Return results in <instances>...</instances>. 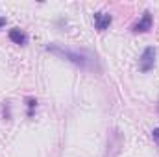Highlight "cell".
Segmentation results:
<instances>
[{
    "instance_id": "obj_1",
    "label": "cell",
    "mask_w": 159,
    "mask_h": 157,
    "mask_svg": "<svg viewBox=\"0 0 159 157\" xmlns=\"http://www.w3.org/2000/svg\"><path fill=\"white\" fill-rule=\"evenodd\" d=\"M46 50L59 56V57H63V59H67V61H70V63H74V65H78L81 69H85V70H94L96 69V57L93 54H89V52L70 50V48H67L63 44H57V43H50L46 46Z\"/></svg>"
},
{
    "instance_id": "obj_2",
    "label": "cell",
    "mask_w": 159,
    "mask_h": 157,
    "mask_svg": "<svg viewBox=\"0 0 159 157\" xmlns=\"http://www.w3.org/2000/svg\"><path fill=\"white\" fill-rule=\"evenodd\" d=\"M154 63H156V48L148 46V48H144V52H143V56L139 59V69L143 72H148V70L154 69Z\"/></svg>"
},
{
    "instance_id": "obj_3",
    "label": "cell",
    "mask_w": 159,
    "mask_h": 157,
    "mask_svg": "<svg viewBox=\"0 0 159 157\" xmlns=\"http://www.w3.org/2000/svg\"><path fill=\"white\" fill-rule=\"evenodd\" d=\"M111 15L109 13H104V11H98V13H94V28L96 30H107L109 28V24H111Z\"/></svg>"
},
{
    "instance_id": "obj_4",
    "label": "cell",
    "mask_w": 159,
    "mask_h": 157,
    "mask_svg": "<svg viewBox=\"0 0 159 157\" xmlns=\"http://www.w3.org/2000/svg\"><path fill=\"white\" fill-rule=\"evenodd\" d=\"M152 24H154V20H152V15H150V11H144V15H143V19L133 26V32H148V30H152Z\"/></svg>"
},
{
    "instance_id": "obj_5",
    "label": "cell",
    "mask_w": 159,
    "mask_h": 157,
    "mask_svg": "<svg viewBox=\"0 0 159 157\" xmlns=\"http://www.w3.org/2000/svg\"><path fill=\"white\" fill-rule=\"evenodd\" d=\"M9 39L13 41L15 44H26V34L22 32V30H19V28H13V30H9Z\"/></svg>"
},
{
    "instance_id": "obj_6",
    "label": "cell",
    "mask_w": 159,
    "mask_h": 157,
    "mask_svg": "<svg viewBox=\"0 0 159 157\" xmlns=\"http://www.w3.org/2000/svg\"><path fill=\"white\" fill-rule=\"evenodd\" d=\"M152 137H154V141L157 142V146H159V128H156V129L152 131Z\"/></svg>"
},
{
    "instance_id": "obj_7",
    "label": "cell",
    "mask_w": 159,
    "mask_h": 157,
    "mask_svg": "<svg viewBox=\"0 0 159 157\" xmlns=\"http://www.w3.org/2000/svg\"><path fill=\"white\" fill-rule=\"evenodd\" d=\"M2 26H6V19H4V17H0V28H2Z\"/></svg>"
}]
</instances>
